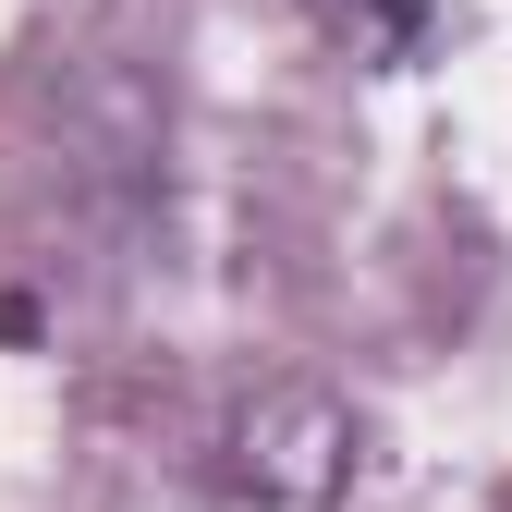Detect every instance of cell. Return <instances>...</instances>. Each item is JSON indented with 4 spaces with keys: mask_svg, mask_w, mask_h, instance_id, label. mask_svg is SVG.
Masks as SVG:
<instances>
[{
    "mask_svg": "<svg viewBox=\"0 0 512 512\" xmlns=\"http://www.w3.org/2000/svg\"><path fill=\"white\" fill-rule=\"evenodd\" d=\"M305 13L330 25V37H378V49H415V37H427L415 0H305Z\"/></svg>",
    "mask_w": 512,
    "mask_h": 512,
    "instance_id": "obj_2",
    "label": "cell"
},
{
    "mask_svg": "<svg viewBox=\"0 0 512 512\" xmlns=\"http://www.w3.org/2000/svg\"><path fill=\"white\" fill-rule=\"evenodd\" d=\"M354 464H366L354 403L305 391V378H293V391H256V403L232 415V439H220V476H232L244 512H342Z\"/></svg>",
    "mask_w": 512,
    "mask_h": 512,
    "instance_id": "obj_1",
    "label": "cell"
}]
</instances>
